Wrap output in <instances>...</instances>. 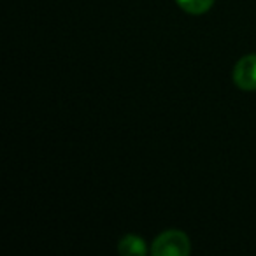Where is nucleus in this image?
I'll return each instance as SVG.
<instances>
[{
    "instance_id": "nucleus-1",
    "label": "nucleus",
    "mask_w": 256,
    "mask_h": 256,
    "mask_svg": "<svg viewBox=\"0 0 256 256\" xmlns=\"http://www.w3.org/2000/svg\"><path fill=\"white\" fill-rule=\"evenodd\" d=\"M192 244L184 232L165 230L153 240L151 252L154 256H188Z\"/></svg>"
},
{
    "instance_id": "nucleus-3",
    "label": "nucleus",
    "mask_w": 256,
    "mask_h": 256,
    "mask_svg": "<svg viewBox=\"0 0 256 256\" xmlns=\"http://www.w3.org/2000/svg\"><path fill=\"white\" fill-rule=\"evenodd\" d=\"M118 251H120L121 256H146L148 246L142 237H139L136 234H128L120 238Z\"/></svg>"
},
{
    "instance_id": "nucleus-4",
    "label": "nucleus",
    "mask_w": 256,
    "mask_h": 256,
    "mask_svg": "<svg viewBox=\"0 0 256 256\" xmlns=\"http://www.w3.org/2000/svg\"><path fill=\"white\" fill-rule=\"evenodd\" d=\"M176 2L188 14H204L214 4V0H176Z\"/></svg>"
},
{
    "instance_id": "nucleus-2",
    "label": "nucleus",
    "mask_w": 256,
    "mask_h": 256,
    "mask_svg": "<svg viewBox=\"0 0 256 256\" xmlns=\"http://www.w3.org/2000/svg\"><path fill=\"white\" fill-rule=\"evenodd\" d=\"M234 84L242 92H256V53L246 54L235 64Z\"/></svg>"
}]
</instances>
